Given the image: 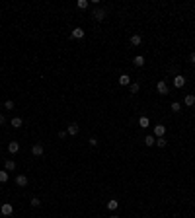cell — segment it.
Returning a JSON list of instances; mask_svg holds the SVG:
<instances>
[{
  "instance_id": "cell-4",
  "label": "cell",
  "mask_w": 195,
  "mask_h": 218,
  "mask_svg": "<svg viewBox=\"0 0 195 218\" xmlns=\"http://www.w3.org/2000/svg\"><path fill=\"white\" fill-rule=\"evenodd\" d=\"M43 144H33V146H31V154H33V156H37V158H41V156H43Z\"/></svg>"
},
{
  "instance_id": "cell-20",
  "label": "cell",
  "mask_w": 195,
  "mask_h": 218,
  "mask_svg": "<svg viewBox=\"0 0 195 218\" xmlns=\"http://www.w3.org/2000/svg\"><path fill=\"white\" fill-rule=\"evenodd\" d=\"M166 144H168V140H166L164 136H162V138H156V146H158V148H164Z\"/></svg>"
},
{
  "instance_id": "cell-3",
  "label": "cell",
  "mask_w": 195,
  "mask_h": 218,
  "mask_svg": "<svg viewBox=\"0 0 195 218\" xmlns=\"http://www.w3.org/2000/svg\"><path fill=\"white\" fill-rule=\"evenodd\" d=\"M0 212H2V216H12V212H14V206L10 205V203H4L2 206H0Z\"/></svg>"
},
{
  "instance_id": "cell-13",
  "label": "cell",
  "mask_w": 195,
  "mask_h": 218,
  "mask_svg": "<svg viewBox=\"0 0 195 218\" xmlns=\"http://www.w3.org/2000/svg\"><path fill=\"white\" fill-rule=\"evenodd\" d=\"M119 84H121V86H129V84H131L129 74H121V76H119Z\"/></svg>"
},
{
  "instance_id": "cell-23",
  "label": "cell",
  "mask_w": 195,
  "mask_h": 218,
  "mask_svg": "<svg viewBox=\"0 0 195 218\" xmlns=\"http://www.w3.org/2000/svg\"><path fill=\"white\" fill-rule=\"evenodd\" d=\"M170 107H172V111H174V113H178V111H182V103H178V102H174V103L170 105Z\"/></svg>"
},
{
  "instance_id": "cell-7",
  "label": "cell",
  "mask_w": 195,
  "mask_h": 218,
  "mask_svg": "<svg viewBox=\"0 0 195 218\" xmlns=\"http://www.w3.org/2000/svg\"><path fill=\"white\" fill-rule=\"evenodd\" d=\"M174 86H176V88H183V86H186V78H183L182 74H176V78H174Z\"/></svg>"
},
{
  "instance_id": "cell-2",
  "label": "cell",
  "mask_w": 195,
  "mask_h": 218,
  "mask_svg": "<svg viewBox=\"0 0 195 218\" xmlns=\"http://www.w3.org/2000/svg\"><path fill=\"white\" fill-rule=\"evenodd\" d=\"M92 18L96 20V22H102V20L105 18V10H103V8H96V10L92 12Z\"/></svg>"
},
{
  "instance_id": "cell-18",
  "label": "cell",
  "mask_w": 195,
  "mask_h": 218,
  "mask_svg": "<svg viewBox=\"0 0 195 218\" xmlns=\"http://www.w3.org/2000/svg\"><path fill=\"white\" fill-rule=\"evenodd\" d=\"M4 168H6L8 172H12V169H16V162L14 160H6L4 162Z\"/></svg>"
},
{
  "instance_id": "cell-29",
  "label": "cell",
  "mask_w": 195,
  "mask_h": 218,
  "mask_svg": "<svg viewBox=\"0 0 195 218\" xmlns=\"http://www.w3.org/2000/svg\"><path fill=\"white\" fill-rule=\"evenodd\" d=\"M4 123H6V117H4L2 113H0V125H4Z\"/></svg>"
},
{
  "instance_id": "cell-30",
  "label": "cell",
  "mask_w": 195,
  "mask_h": 218,
  "mask_svg": "<svg viewBox=\"0 0 195 218\" xmlns=\"http://www.w3.org/2000/svg\"><path fill=\"white\" fill-rule=\"evenodd\" d=\"M111 218H119V216H115V214H113V216H111Z\"/></svg>"
},
{
  "instance_id": "cell-1",
  "label": "cell",
  "mask_w": 195,
  "mask_h": 218,
  "mask_svg": "<svg viewBox=\"0 0 195 218\" xmlns=\"http://www.w3.org/2000/svg\"><path fill=\"white\" fill-rule=\"evenodd\" d=\"M156 92L160 94V95H168V92H170V88H168V84L164 82V80H160L156 84Z\"/></svg>"
},
{
  "instance_id": "cell-17",
  "label": "cell",
  "mask_w": 195,
  "mask_h": 218,
  "mask_svg": "<svg viewBox=\"0 0 195 218\" xmlns=\"http://www.w3.org/2000/svg\"><path fill=\"white\" fill-rule=\"evenodd\" d=\"M22 125H24L22 117H14V119H12V127H14V129H20Z\"/></svg>"
},
{
  "instance_id": "cell-16",
  "label": "cell",
  "mask_w": 195,
  "mask_h": 218,
  "mask_svg": "<svg viewBox=\"0 0 195 218\" xmlns=\"http://www.w3.org/2000/svg\"><path fill=\"white\" fill-rule=\"evenodd\" d=\"M133 65L141 68V66L144 65V57H143V55H137V57H135V61H133Z\"/></svg>"
},
{
  "instance_id": "cell-5",
  "label": "cell",
  "mask_w": 195,
  "mask_h": 218,
  "mask_svg": "<svg viewBox=\"0 0 195 218\" xmlns=\"http://www.w3.org/2000/svg\"><path fill=\"white\" fill-rule=\"evenodd\" d=\"M28 181L29 179L25 177L24 173H20V175H16V185H20V187H25V185H28Z\"/></svg>"
},
{
  "instance_id": "cell-26",
  "label": "cell",
  "mask_w": 195,
  "mask_h": 218,
  "mask_svg": "<svg viewBox=\"0 0 195 218\" xmlns=\"http://www.w3.org/2000/svg\"><path fill=\"white\" fill-rule=\"evenodd\" d=\"M4 107H6V109H14V102H12V99H8V102L4 103Z\"/></svg>"
},
{
  "instance_id": "cell-6",
  "label": "cell",
  "mask_w": 195,
  "mask_h": 218,
  "mask_svg": "<svg viewBox=\"0 0 195 218\" xmlns=\"http://www.w3.org/2000/svg\"><path fill=\"white\" fill-rule=\"evenodd\" d=\"M164 135H166V127H164V125H156V127H154V136H156V138H162Z\"/></svg>"
},
{
  "instance_id": "cell-11",
  "label": "cell",
  "mask_w": 195,
  "mask_h": 218,
  "mask_svg": "<svg viewBox=\"0 0 195 218\" xmlns=\"http://www.w3.org/2000/svg\"><path fill=\"white\" fill-rule=\"evenodd\" d=\"M139 127H141V129H146V127H150V121H148V117H146V115L139 117Z\"/></svg>"
},
{
  "instance_id": "cell-9",
  "label": "cell",
  "mask_w": 195,
  "mask_h": 218,
  "mask_svg": "<svg viewBox=\"0 0 195 218\" xmlns=\"http://www.w3.org/2000/svg\"><path fill=\"white\" fill-rule=\"evenodd\" d=\"M78 131H80V127H78L76 123H70V125L66 127V132H68V135H72V136L78 135Z\"/></svg>"
},
{
  "instance_id": "cell-22",
  "label": "cell",
  "mask_w": 195,
  "mask_h": 218,
  "mask_svg": "<svg viewBox=\"0 0 195 218\" xmlns=\"http://www.w3.org/2000/svg\"><path fill=\"white\" fill-rule=\"evenodd\" d=\"M139 90H141L139 82H133V84H131V94H139Z\"/></svg>"
},
{
  "instance_id": "cell-27",
  "label": "cell",
  "mask_w": 195,
  "mask_h": 218,
  "mask_svg": "<svg viewBox=\"0 0 195 218\" xmlns=\"http://www.w3.org/2000/svg\"><path fill=\"white\" fill-rule=\"evenodd\" d=\"M88 142H90V146H98V138H88Z\"/></svg>"
},
{
  "instance_id": "cell-8",
  "label": "cell",
  "mask_w": 195,
  "mask_h": 218,
  "mask_svg": "<svg viewBox=\"0 0 195 218\" xmlns=\"http://www.w3.org/2000/svg\"><path fill=\"white\" fill-rule=\"evenodd\" d=\"M8 152H10V154H18V152H20V142L12 140V142L8 144Z\"/></svg>"
},
{
  "instance_id": "cell-10",
  "label": "cell",
  "mask_w": 195,
  "mask_h": 218,
  "mask_svg": "<svg viewBox=\"0 0 195 218\" xmlns=\"http://www.w3.org/2000/svg\"><path fill=\"white\" fill-rule=\"evenodd\" d=\"M183 103H186L187 107H193V105H195V95L193 94H187L186 98H183Z\"/></svg>"
},
{
  "instance_id": "cell-21",
  "label": "cell",
  "mask_w": 195,
  "mask_h": 218,
  "mask_svg": "<svg viewBox=\"0 0 195 218\" xmlns=\"http://www.w3.org/2000/svg\"><path fill=\"white\" fill-rule=\"evenodd\" d=\"M76 6L80 8V10H86V8H88V0H78V2H76Z\"/></svg>"
},
{
  "instance_id": "cell-15",
  "label": "cell",
  "mask_w": 195,
  "mask_h": 218,
  "mask_svg": "<svg viewBox=\"0 0 195 218\" xmlns=\"http://www.w3.org/2000/svg\"><path fill=\"white\" fill-rule=\"evenodd\" d=\"M72 37H74V39H82V37H84L82 28H74V29H72Z\"/></svg>"
},
{
  "instance_id": "cell-12",
  "label": "cell",
  "mask_w": 195,
  "mask_h": 218,
  "mask_svg": "<svg viewBox=\"0 0 195 218\" xmlns=\"http://www.w3.org/2000/svg\"><path fill=\"white\" fill-rule=\"evenodd\" d=\"M141 43H143V37L141 35H131V45L133 47H139Z\"/></svg>"
},
{
  "instance_id": "cell-19",
  "label": "cell",
  "mask_w": 195,
  "mask_h": 218,
  "mask_svg": "<svg viewBox=\"0 0 195 218\" xmlns=\"http://www.w3.org/2000/svg\"><path fill=\"white\" fill-rule=\"evenodd\" d=\"M117 206H119V203H117L115 199H111V201L107 203V209H109V210H117Z\"/></svg>"
},
{
  "instance_id": "cell-28",
  "label": "cell",
  "mask_w": 195,
  "mask_h": 218,
  "mask_svg": "<svg viewBox=\"0 0 195 218\" xmlns=\"http://www.w3.org/2000/svg\"><path fill=\"white\" fill-rule=\"evenodd\" d=\"M189 61H191V65H195V51L191 53V55H189Z\"/></svg>"
},
{
  "instance_id": "cell-24",
  "label": "cell",
  "mask_w": 195,
  "mask_h": 218,
  "mask_svg": "<svg viewBox=\"0 0 195 218\" xmlns=\"http://www.w3.org/2000/svg\"><path fill=\"white\" fill-rule=\"evenodd\" d=\"M8 181V172H0V183H6Z\"/></svg>"
},
{
  "instance_id": "cell-14",
  "label": "cell",
  "mask_w": 195,
  "mask_h": 218,
  "mask_svg": "<svg viewBox=\"0 0 195 218\" xmlns=\"http://www.w3.org/2000/svg\"><path fill=\"white\" fill-rule=\"evenodd\" d=\"M144 144H146V146L156 144V136H154V135H146V136H144Z\"/></svg>"
},
{
  "instance_id": "cell-25",
  "label": "cell",
  "mask_w": 195,
  "mask_h": 218,
  "mask_svg": "<svg viewBox=\"0 0 195 218\" xmlns=\"http://www.w3.org/2000/svg\"><path fill=\"white\" fill-rule=\"evenodd\" d=\"M29 205H31V206H33V209H35V206H39V205H41V201L37 199V197H33V199H31V203H29Z\"/></svg>"
}]
</instances>
